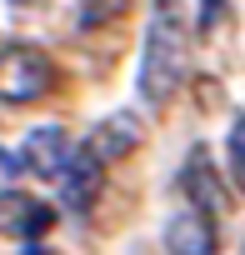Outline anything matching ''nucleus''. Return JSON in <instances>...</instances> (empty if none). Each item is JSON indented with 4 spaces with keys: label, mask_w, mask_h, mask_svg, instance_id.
Returning <instances> with one entry per match:
<instances>
[{
    "label": "nucleus",
    "mask_w": 245,
    "mask_h": 255,
    "mask_svg": "<svg viewBox=\"0 0 245 255\" xmlns=\"http://www.w3.org/2000/svg\"><path fill=\"white\" fill-rule=\"evenodd\" d=\"M180 185H185V195H190L195 210H205V215H225V210H230V195H225V185H220V175H215V165H210L205 150H195V155L185 160Z\"/></svg>",
    "instance_id": "6"
},
{
    "label": "nucleus",
    "mask_w": 245,
    "mask_h": 255,
    "mask_svg": "<svg viewBox=\"0 0 245 255\" xmlns=\"http://www.w3.org/2000/svg\"><path fill=\"white\" fill-rule=\"evenodd\" d=\"M140 140H145V125H140V115H130V110H115L110 120H100L95 125V135H90V150L110 165V160H125L130 150H140Z\"/></svg>",
    "instance_id": "5"
},
{
    "label": "nucleus",
    "mask_w": 245,
    "mask_h": 255,
    "mask_svg": "<svg viewBox=\"0 0 245 255\" xmlns=\"http://www.w3.org/2000/svg\"><path fill=\"white\" fill-rule=\"evenodd\" d=\"M230 180L245 195V115H235V125H230Z\"/></svg>",
    "instance_id": "9"
},
{
    "label": "nucleus",
    "mask_w": 245,
    "mask_h": 255,
    "mask_svg": "<svg viewBox=\"0 0 245 255\" xmlns=\"http://www.w3.org/2000/svg\"><path fill=\"white\" fill-rule=\"evenodd\" d=\"M125 5H130V0H85V5H80V25L85 30L90 25H105L115 15H125Z\"/></svg>",
    "instance_id": "10"
},
{
    "label": "nucleus",
    "mask_w": 245,
    "mask_h": 255,
    "mask_svg": "<svg viewBox=\"0 0 245 255\" xmlns=\"http://www.w3.org/2000/svg\"><path fill=\"white\" fill-rule=\"evenodd\" d=\"M55 225V210L30 200V195H15V185L0 195V230H10V235H45Z\"/></svg>",
    "instance_id": "8"
},
{
    "label": "nucleus",
    "mask_w": 245,
    "mask_h": 255,
    "mask_svg": "<svg viewBox=\"0 0 245 255\" xmlns=\"http://www.w3.org/2000/svg\"><path fill=\"white\" fill-rule=\"evenodd\" d=\"M55 85V70L45 50L35 45H0V100L5 105H30Z\"/></svg>",
    "instance_id": "2"
},
{
    "label": "nucleus",
    "mask_w": 245,
    "mask_h": 255,
    "mask_svg": "<svg viewBox=\"0 0 245 255\" xmlns=\"http://www.w3.org/2000/svg\"><path fill=\"white\" fill-rule=\"evenodd\" d=\"M100 185H105V160H100V155L90 150V140H85L80 150H70V160H65V170H60L65 205L85 215V210L100 200Z\"/></svg>",
    "instance_id": "3"
},
{
    "label": "nucleus",
    "mask_w": 245,
    "mask_h": 255,
    "mask_svg": "<svg viewBox=\"0 0 245 255\" xmlns=\"http://www.w3.org/2000/svg\"><path fill=\"white\" fill-rule=\"evenodd\" d=\"M15 175H20V155H10V150H0V195H5V190L15 185Z\"/></svg>",
    "instance_id": "11"
},
{
    "label": "nucleus",
    "mask_w": 245,
    "mask_h": 255,
    "mask_svg": "<svg viewBox=\"0 0 245 255\" xmlns=\"http://www.w3.org/2000/svg\"><path fill=\"white\" fill-rule=\"evenodd\" d=\"M185 55H190V40H185L180 0H155V15H150V30H145V50H140V75H135V90L145 95V105H165L180 90Z\"/></svg>",
    "instance_id": "1"
},
{
    "label": "nucleus",
    "mask_w": 245,
    "mask_h": 255,
    "mask_svg": "<svg viewBox=\"0 0 245 255\" xmlns=\"http://www.w3.org/2000/svg\"><path fill=\"white\" fill-rule=\"evenodd\" d=\"M215 225L205 210H180L170 225H165V250L170 255H215Z\"/></svg>",
    "instance_id": "7"
},
{
    "label": "nucleus",
    "mask_w": 245,
    "mask_h": 255,
    "mask_svg": "<svg viewBox=\"0 0 245 255\" xmlns=\"http://www.w3.org/2000/svg\"><path fill=\"white\" fill-rule=\"evenodd\" d=\"M65 160H70V135L60 125H40V130H30L25 145H20V170H30L40 180H60Z\"/></svg>",
    "instance_id": "4"
}]
</instances>
